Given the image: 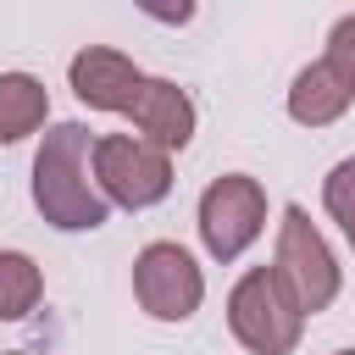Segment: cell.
I'll return each mask as SVG.
<instances>
[{
	"label": "cell",
	"instance_id": "cell-1",
	"mask_svg": "<svg viewBox=\"0 0 355 355\" xmlns=\"http://www.w3.org/2000/svg\"><path fill=\"white\" fill-rule=\"evenodd\" d=\"M33 205L61 233H94L111 205L94 183V133L83 122H50L33 155Z\"/></svg>",
	"mask_w": 355,
	"mask_h": 355
},
{
	"label": "cell",
	"instance_id": "cell-2",
	"mask_svg": "<svg viewBox=\"0 0 355 355\" xmlns=\"http://www.w3.org/2000/svg\"><path fill=\"white\" fill-rule=\"evenodd\" d=\"M227 327L250 355H294L305 333V311L283 288L272 266H250L227 294Z\"/></svg>",
	"mask_w": 355,
	"mask_h": 355
},
{
	"label": "cell",
	"instance_id": "cell-3",
	"mask_svg": "<svg viewBox=\"0 0 355 355\" xmlns=\"http://www.w3.org/2000/svg\"><path fill=\"white\" fill-rule=\"evenodd\" d=\"M272 272L283 277V288L294 294V305H300L305 316H316V311H327V305L338 300L344 272H338V261H333V250H327V239H322V227L311 222L305 205H283Z\"/></svg>",
	"mask_w": 355,
	"mask_h": 355
},
{
	"label": "cell",
	"instance_id": "cell-4",
	"mask_svg": "<svg viewBox=\"0 0 355 355\" xmlns=\"http://www.w3.org/2000/svg\"><path fill=\"white\" fill-rule=\"evenodd\" d=\"M94 183H100L105 205L150 211L172 194V155L144 144L139 133H105V139H94Z\"/></svg>",
	"mask_w": 355,
	"mask_h": 355
},
{
	"label": "cell",
	"instance_id": "cell-5",
	"mask_svg": "<svg viewBox=\"0 0 355 355\" xmlns=\"http://www.w3.org/2000/svg\"><path fill=\"white\" fill-rule=\"evenodd\" d=\"M266 227V189L250 172H222L200 194V244L211 261H239Z\"/></svg>",
	"mask_w": 355,
	"mask_h": 355
},
{
	"label": "cell",
	"instance_id": "cell-6",
	"mask_svg": "<svg viewBox=\"0 0 355 355\" xmlns=\"http://www.w3.org/2000/svg\"><path fill=\"white\" fill-rule=\"evenodd\" d=\"M133 300L155 322H189L205 300V272L194 266V255L183 244L155 239L133 255Z\"/></svg>",
	"mask_w": 355,
	"mask_h": 355
},
{
	"label": "cell",
	"instance_id": "cell-7",
	"mask_svg": "<svg viewBox=\"0 0 355 355\" xmlns=\"http://www.w3.org/2000/svg\"><path fill=\"white\" fill-rule=\"evenodd\" d=\"M67 83H72L78 105H89V111H122L128 116L133 94L144 89V72H139L133 55H122L111 44H83L67 61Z\"/></svg>",
	"mask_w": 355,
	"mask_h": 355
},
{
	"label": "cell",
	"instance_id": "cell-8",
	"mask_svg": "<svg viewBox=\"0 0 355 355\" xmlns=\"http://www.w3.org/2000/svg\"><path fill=\"white\" fill-rule=\"evenodd\" d=\"M128 122H133V133L144 139V144H155V150H183L189 139H194V100H189V89H178L172 78H144V89L133 94V105H128Z\"/></svg>",
	"mask_w": 355,
	"mask_h": 355
},
{
	"label": "cell",
	"instance_id": "cell-9",
	"mask_svg": "<svg viewBox=\"0 0 355 355\" xmlns=\"http://www.w3.org/2000/svg\"><path fill=\"white\" fill-rule=\"evenodd\" d=\"M349 100H355V94H349L322 61L300 67L294 83H288V116H294L300 128H327V122H338V116L349 111Z\"/></svg>",
	"mask_w": 355,
	"mask_h": 355
},
{
	"label": "cell",
	"instance_id": "cell-10",
	"mask_svg": "<svg viewBox=\"0 0 355 355\" xmlns=\"http://www.w3.org/2000/svg\"><path fill=\"white\" fill-rule=\"evenodd\" d=\"M50 122V94L33 72H0V144H22Z\"/></svg>",
	"mask_w": 355,
	"mask_h": 355
},
{
	"label": "cell",
	"instance_id": "cell-11",
	"mask_svg": "<svg viewBox=\"0 0 355 355\" xmlns=\"http://www.w3.org/2000/svg\"><path fill=\"white\" fill-rule=\"evenodd\" d=\"M44 300V272L22 250H0V322H22Z\"/></svg>",
	"mask_w": 355,
	"mask_h": 355
},
{
	"label": "cell",
	"instance_id": "cell-12",
	"mask_svg": "<svg viewBox=\"0 0 355 355\" xmlns=\"http://www.w3.org/2000/svg\"><path fill=\"white\" fill-rule=\"evenodd\" d=\"M322 205H327V216H333L344 233H355V155L338 161V166L327 172V183H322Z\"/></svg>",
	"mask_w": 355,
	"mask_h": 355
},
{
	"label": "cell",
	"instance_id": "cell-13",
	"mask_svg": "<svg viewBox=\"0 0 355 355\" xmlns=\"http://www.w3.org/2000/svg\"><path fill=\"white\" fill-rule=\"evenodd\" d=\"M322 67L355 94V11L349 17H338L333 22V33H327V55H322Z\"/></svg>",
	"mask_w": 355,
	"mask_h": 355
},
{
	"label": "cell",
	"instance_id": "cell-14",
	"mask_svg": "<svg viewBox=\"0 0 355 355\" xmlns=\"http://www.w3.org/2000/svg\"><path fill=\"white\" fill-rule=\"evenodd\" d=\"M333 355H355V349H333Z\"/></svg>",
	"mask_w": 355,
	"mask_h": 355
},
{
	"label": "cell",
	"instance_id": "cell-15",
	"mask_svg": "<svg viewBox=\"0 0 355 355\" xmlns=\"http://www.w3.org/2000/svg\"><path fill=\"white\" fill-rule=\"evenodd\" d=\"M6 355H22V349H6Z\"/></svg>",
	"mask_w": 355,
	"mask_h": 355
},
{
	"label": "cell",
	"instance_id": "cell-16",
	"mask_svg": "<svg viewBox=\"0 0 355 355\" xmlns=\"http://www.w3.org/2000/svg\"><path fill=\"white\" fill-rule=\"evenodd\" d=\"M349 244H355V233H349Z\"/></svg>",
	"mask_w": 355,
	"mask_h": 355
}]
</instances>
